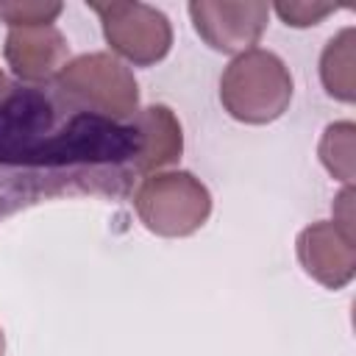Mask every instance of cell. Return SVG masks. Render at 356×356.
I'll return each instance as SVG.
<instances>
[{"label":"cell","mask_w":356,"mask_h":356,"mask_svg":"<svg viewBox=\"0 0 356 356\" xmlns=\"http://www.w3.org/2000/svg\"><path fill=\"white\" fill-rule=\"evenodd\" d=\"M139 134L97 111L64 106L44 89H14L0 100V167L75 170L136 161Z\"/></svg>","instance_id":"cell-1"},{"label":"cell","mask_w":356,"mask_h":356,"mask_svg":"<svg viewBox=\"0 0 356 356\" xmlns=\"http://www.w3.org/2000/svg\"><path fill=\"white\" fill-rule=\"evenodd\" d=\"M289 100L292 75L286 64L261 47L239 53L220 78V103L239 122H273L289 108Z\"/></svg>","instance_id":"cell-2"},{"label":"cell","mask_w":356,"mask_h":356,"mask_svg":"<svg viewBox=\"0 0 356 356\" xmlns=\"http://www.w3.org/2000/svg\"><path fill=\"white\" fill-rule=\"evenodd\" d=\"M134 209L145 228L159 236H189L211 214V195L200 178L186 170L156 172L134 195Z\"/></svg>","instance_id":"cell-3"},{"label":"cell","mask_w":356,"mask_h":356,"mask_svg":"<svg viewBox=\"0 0 356 356\" xmlns=\"http://www.w3.org/2000/svg\"><path fill=\"white\" fill-rule=\"evenodd\" d=\"M56 86L108 120L131 117L139 106V86L134 72L108 53H86L67 61L56 72Z\"/></svg>","instance_id":"cell-4"},{"label":"cell","mask_w":356,"mask_h":356,"mask_svg":"<svg viewBox=\"0 0 356 356\" xmlns=\"http://www.w3.org/2000/svg\"><path fill=\"white\" fill-rule=\"evenodd\" d=\"M89 8L100 17L106 42L122 58L139 67H150L170 53L172 25L159 8L136 0H92Z\"/></svg>","instance_id":"cell-5"},{"label":"cell","mask_w":356,"mask_h":356,"mask_svg":"<svg viewBox=\"0 0 356 356\" xmlns=\"http://www.w3.org/2000/svg\"><path fill=\"white\" fill-rule=\"evenodd\" d=\"M189 17L209 47L222 53H245L261 39L270 6L261 0H192Z\"/></svg>","instance_id":"cell-6"},{"label":"cell","mask_w":356,"mask_h":356,"mask_svg":"<svg viewBox=\"0 0 356 356\" xmlns=\"http://www.w3.org/2000/svg\"><path fill=\"white\" fill-rule=\"evenodd\" d=\"M298 259L303 270L328 289L345 286L356 273L353 236L345 234L334 220H320L300 231Z\"/></svg>","instance_id":"cell-7"},{"label":"cell","mask_w":356,"mask_h":356,"mask_svg":"<svg viewBox=\"0 0 356 356\" xmlns=\"http://www.w3.org/2000/svg\"><path fill=\"white\" fill-rule=\"evenodd\" d=\"M6 61L22 81H44L67 64V39L53 25L11 28L6 36Z\"/></svg>","instance_id":"cell-8"},{"label":"cell","mask_w":356,"mask_h":356,"mask_svg":"<svg viewBox=\"0 0 356 356\" xmlns=\"http://www.w3.org/2000/svg\"><path fill=\"white\" fill-rule=\"evenodd\" d=\"M139 134V156L134 172H153L172 164L184 150V134L178 117L167 106H147L131 122Z\"/></svg>","instance_id":"cell-9"},{"label":"cell","mask_w":356,"mask_h":356,"mask_svg":"<svg viewBox=\"0 0 356 356\" xmlns=\"http://www.w3.org/2000/svg\"><path fill=\"white\" fill-rule=\"evenodd\" d=\"M320 78L331 97L356 100V28H342L320 56Z\"/></svg>","instance_id":"cell-10"},{"label":"cell","mask_w":356,"mask_h":356,"mask_svg":"<svg viewBox=\"0 0 356 356\" xmlns=\"http://www.w3.org/2000/svg\"><path fill=\"white\" fill-rule=\"evenodd\" d=\"M320 161H323V167L337 181H342L345 186H350V181L356 175V125L350 120L331 122L323 131V139H320Z\"/></svg>","instance_id":"cell-11"},{"label":"cell","mask_w":356,"mask_h":356,"mask_svg":"<svg viewBox=\"0 0 356 356\" xmlns=\"http://www.w3.org/2000/svg\"><path fill=\"white\" fill-rule=\"evenodd\" d=\"M61 8L64 6L56 0H0V19L11 28H36L50 25Z\"/></svg>","instance_id":"cell-12"},{"label":"cell","mask_w":356,"mask_h":356,"mask_svg":"<svg viewBox=\"0 0 356 356\" xmlns=\"http://www.w3.org/2000/svg\"><path fill=\"white\" fill-rule=\"evenodd\" d=\"M339 8L342 6H337V3H320V0H312V3H306V0H289V3L281 0V3H275V14L292 28L317 25V22H323L328 14H334Z\"/></svg>","instance_id":"cell-13"},{"label":"cell","mask_w":356,"mask_h":356,"mask_svg":"<svg viewBox=\"0 0 356 356\" xmlns=\"http://www.w3.org/2000/svg\"><path fill=\"white\" fill-rule=\"evenodd\" d=\"M334 222H337L345 234L353 236V189H350V186H345V189L339 192V197L334 200Z\"/></svg>","instance_id":"cell-14"},{"label":"cell","mask_w":356,"mask_h":356,"mask_svg":"<svg viewBox=\"0 0 356 356\" xmlns=\"http://www.w3.org/2000/svg\"><path fill=\"white\" fill-rule=\"evenodd\" d=\"M6 89H8V83H6V75H3V70H0V100L6 97Z\"/></svg>","instance_id":"cell-15"},{"label":"cell","mask_w":356,"mask_h":356,"mask_svg":"<svg viewBox=\"0 0 356 356\" xmlns=\"http://www.w3.org/2000/svg\"><path fill=\"white\" fill-rule=\"evenodd\" d=\"M0 356H6V337H3V328H0Z\"/></svg>","instance_id":"cell-16"}]
</instances>
